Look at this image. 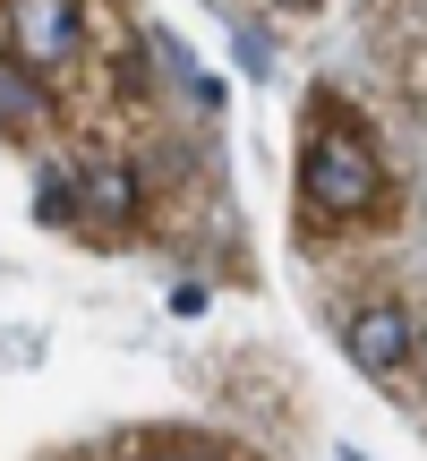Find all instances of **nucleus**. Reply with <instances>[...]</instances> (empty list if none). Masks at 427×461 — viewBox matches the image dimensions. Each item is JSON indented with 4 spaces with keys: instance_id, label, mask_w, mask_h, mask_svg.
I'll return each instance as SVG.
<instances>
[{
    "instance_id": "nucleus-6",
    "label": "nucleus",
    "mask_w": 427,
    "mask_h": 461,
    "mask_svg": "<svg viewBox=\"0 0 427 461\" xmlns=\"http://www.w3.org/2000/svg\"><path fill=\"white\" fill-rule=\"evenodd\" d=\"M68 197H77L68 171H43V214H51V222H68Z\"/></svg>"
},
{
    "instance_id": "nucleus-4",
    "label": "nucleus",
    "mask_w": 427,
    "mask_h": 461,
    "mask_svg": "<svg viewBox=\"0 0 427 461\" xmlns=\"http://www.w3.org/2000/svg\"><path fill=\"white\" fill-rule=\"evenodd\" d=\"M34 120H43V86L0 60V129H34Z\"/></svg>"
},
{
    "instance_id": "nucleus-1",
    "label": "nucleus",
    "mask_w": 427,
    "mask_h": 461,
    "mask_svg": "<svg viewBox=\"0 0 427 461\" xmlns=\"http://www.w3.org/2000/svg\"><path fill=\"white\" fill-rule=\"evenodd\" d=\"M377 188H385V171H377V154H368V137L325 112L308 129V154H299V197H308L325 222H342V214H368Z\"/></svg>"
},
{
    "instance_id": "nucleus-3",
    "label": "nucleus",
    "mask_w": 427,
    "mask_h": 461,
    "mask_svg": "<svg viewBox=\"0 0 427 461\" xmlns=\"http://www.w3.org/2000/svg\"><path fill=\"white\" fill-rule=\"evenodd\" d=\"M9 34H17V60H26V68H60L86 26H77V0H17Z\"/></svg>"
},
{
    "instance_id": "nucleus-2",
    "label": "nucleus",
    "mask_w": 427,
    "mask_h": 461,
    "mask_svg": "<svg viewBox=\"0 0 427 461\" xmlns=\"http://www.w3.org/2000/svg\"><path fill=\"white\" fill-rule=\"evenodd\" d=\"M342 342H350V367H368V376H402V367H411V350H419V325H411V308L377 299V308L350 316Z\"/></svg>"
},
{
    "instance_id": "nucleus-7",
    "label": "nucleus",
    "mask_w": 427,
    "mask_h": 461,
    "mask_svg": "<svg viewBox=\"0 0 427 461\" xmlns=\"http://www.w3.org/2000/svg\"><path fill=\"white\" fill-rule=\"evenodd\" d=\"M342 461H368V453H342Z\"/></svg>"
},
{
    "instance_id": "nucleus-5",
    "label": "nucleus",
    "mask_w": 427,
    "mask_h": 461,
    "mask_svg": "<svg viewBox=\"0 0 427 461\" xmlns=\"http://www.w3.org/2000/svg\"><path fill=\"white\" fill-rule=\"evenodd\" d=\"M86 197H95V214H103V222L137 214V180H129V171H95V180H86Z\"/></svg>"
}]
</instances>
